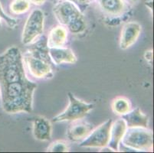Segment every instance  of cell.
I'll return each mask as SVG.
<instances>
[{
	"instance_id": "1",
	"label": "cell",
	"mask_w": 154,
	"mask_h": 153,
	"mask_svg": "<svg viewBox=\"0 0 154 153\" xmlns=\"http://www.w3.org/2000/svg\"><path fill=\"white\" fill-rule=\"evenodd\" d=\"M37 84L27 78L23 56L12 46L0 55V96L4 111L10 114L29 113Z\"/></svg>"
},
{
	"instance_id": "2",
	"label": "cell",
	"mask_w": 154,
	"mask_h": 153,
	"mask_svg": "<svg viewBox=\"0 0 154 153\" xmlns=\"http://www.w3.org/2000/svg\"><path fill=\"white\" fill-rule=\"evenodd\" d=\"M53 13L61 25L71 34H83L87 29L85 15L71 0H58L53 7Z\"/></svg>"
},
{
	"instance_id": "3",
	"label": "cell",
	"mask_w": 154,
	"mask_h": 153,
	"mask_svg": "<svg viewBox=\"0 0 154 153\" xmlns=\"http://www.w3.org/2000/svg\"><path fill=\"white\" fill-rule=\"evenodd\" d=\"M121 143L125 147L138 151H153L152 130L143 127H127Z\"/></svg>"
},
{
	"instance_id": "4",
	"label": "cell",
	"mask_w": 154,
	"mask_h": 153,
	"mask_svg": "<svg viewBox=\"0 0 154 153\" xmlns=\"http://www.w3.org/2000/svg\"><path fill=\"white\" fill-rule=\"evenodd\" d=\"M69 103L66 109L62 113L53 118L54 123L61 122H73L82 120L94 109V104L88 103L75 97L72 93H68Z\"/></svg>"
},
{
	"instance_id": "5",
	"label": "cell",
	"mask_w": 154,
	"mask_h": 153,
	"mask_svg": "<svg viewBox=\"0 0 154 153\" xmlns=\"http://www.w3.org/2000/svg\"><path fill=\"white\" fill-rule=\"evenodd\" d=\"M44 22L45 15L41 9L36 8L31 12L22 31V44L28 45L42 35L44 30Z\"/></svg>"
},
{
	"instance_id": "6",
	"label": "cell",
	"mask_w": 154,
	"mask_h": 153,
	"mask_svg": "<svg viewBox=\"0 0 154 153\" xmlns=\"http://www.w3.org/2000/svg\"><path fill=\"white\" fill-rule=\"evenodd\" d=\"M113 121L107 120L94 129L88 136L80 142L79 145L84 148H103L107 146L110 140V127Z\"/></svg>"
},
{
	"instance_id": "7",
	"label": "cell",
	"mask_w": 154,
	"mask_h": 153,
	"mask_svg": "<svg viewBox=\"0 0 154 153\" xmlns=\"http://www.w3.org/2000/svg\"><path fill=\"white\" fill-rule=\"evenodd\" d=\"M103 15H106V22H122V18L127 12L129 5L125 0H96Z\"/></svg>"
},
{
	"instance_id": "8",
	"label": "cell",
	"mask_w": 154,
	"mask_h": 153,
	"mask_svg": "<svg viewBox=\"0 0 154 153\" xmlns=\"http://www.w3.org/2000/svg\"><path fill=\"white\" fill-rule=\"evenodd\" d=\"M24 64H26L29 74L39 79H50L53 77L51 64L35 57L29 53L25 54L23 57Z\"/></svg>"
},
{
	"instance_id": "9",
	"label": "cell",
	"mask_w": 154,
	"mask_h": 153,
	"mask_svg": "<svg viewBox=\"0 0 154 153\" xmlns=\"http://www.w3.org/2000/svg\"><path fill=\"white\" fill-rule=\"evenodd\" d=\"M141 32V25L137 22H127L123 26L120 37V47L127 50L136 43Z\"/></svg>"
},
{
	"instance_id": "10",
	"label": "cell",
	"mask_w": 154,
	"mask_h": 153,
	"mask_svg": "<svg viewBox=\"0 0 154 153\" xmlns=\"http://www.w3.org/2000/svg\"><path fill=\"white\" fill-rule=\"evenodd\" d=\"M94 130V126L91 123L82 120L73 121L67 130L66 136L69 141L73 142H81L85 139L91 132Z\"/></svg>"
},
{
	"instance_id": "11",
	"label": "cell",
	"mask_w": 154,
	"mask_h": 153,
	"mask_svg": "<svg viewBox=\"0 0 154 153\" xmlns=\"http://www.w3.org/2000/svg\"><path fill=\"white\" fill-rule=\"evenodd\" d=\"M29 50L27 53L35 57L41 59L42 61L51 64V58L49 56V47L48 46L47 37L45 35H41L38 37L35 40L29 44Z\"/></svg>"
},
{
	"instance_id": "12",
	"label": "cell",
	"mask_w": 154,
	"mask_h": 153,
	"mask_svg": "<svg viewBox=\"0 0 154 153\" xmlns=\"http://www.w3.org/2000/svg\"><path fill=\"white\" fill-rule=\"evenodd\" d=\"M52 126L44 116H37L33 120V136L38 141H49L51 139Z\"/></svg>"
},
{
	"instance_id": "13",
	"label": "cell",
	"mask_w": 154,
	"mask_h": 153,
	"mask_svg": "<svg viewBox=\"0 0 154 153\" xmlns=\"http://www.w3.org/2000/svg\"><path fill=\"white\" fill-rule=\"evenodd\" d=\"M127 128L126 122L123 118L118 119L114 123H112L110 127V140L107 146L111 148L114 151H118L120 150V144L121 143V140L124 137Z\"/></svg>"
},
{
	"instance_id": "14",
	"label": "cell",
	"mask_w": 154,
	"mask_h": 153,
	"mask_svg": "<svg viewBox=\"0 0 154 153\" xmlns=\"http://www.w3.org/2000/svg\"><path fill=\"white\" fill-rule=\"evenodd\" d=\"M49 56L52 63L56 65L61 64H75L77 57L71 49L68 47H49Z\"/></svg>"
},
{
	"instance_id": "15",
	"label": "cell",
	"mask_w": 154,
	"mask_h": 153,
	"mask_svg": "<svg viewBox=\"0 0 154 153\" xmlns=\"http://www.w3.org/2000/svg\"><path fill=\"white\" fill-rule=\"evenodd\" d=\"M122 118L125 120L127 127H143L148 128L149 117L144 114L139 107L131 109L127 114L123 115Z\"/></svg>"
},
{
	"instance_id": "16",
	"label": "cell",
	"mask_w": 154,
	"mask_h": 153,
	"mask_svg": "<svg viewBox=\"0 0 154 153\" xmlns=\"http://www.w3.org/2000/svg\"><path fill=\"white\" fill-rule=\"evenodd\" d=\"M68 38V30L63 25H58L50 31L47 37L48 47H64Z\"/></svg>"
},
{
	"instance_id": "17",
	"label": "cell",
	"mask_w": 154,
	"mask_h": 153,
	"mask_svg": "<svg viewBox=\"0 0 154 153\" xmlns=\"http://www.w3.org/2000/svg\"><path fill=\"white\" fill-rule=\"evenodd\" d=\"M111 108L115 114L122 116L132 109L131 101L124 96H118L112 101Z\"/></svg>"
},
{
	"instance_id": "18",
	"label": "cell",
	"mask_w": 154,
	"mask_h": 153,
	"mask_svg": "<svg viewBox=\"0 0 154 153\" xmlns=\"http://www.w3.org/2000/svg\"><path fill=\"white\" fill-rule=\"evenodd\" d=\"M30 6L29 0H13L9 5V10L13 15H22L27 12Z\"/></svg>"
},
{
	"instance_id": "19",
	"label": "cell",
	"mask_w": 154,
	"mask_h": 153,
	"mask_svg": "<svg viewBox=\"0 0 154 153\" xmlns=\"http://www.w3.org/2000/svg\"><path fill=\"white\" fill-rule=\"evenodd\" d=\"M46 151L49 152H67L69 151V146L67 142L64 140H57L51 143V145L48 147Z\"/></svg>"
},
{
	"instance_id": "20",
	"label": "cell",
	"mask_w": 154,
	"mask_h": 153,
	"mask_svg": "<svg viewBox=\"0 0 154 153\" xmlns=\"http://www.w3.org/2000/svg\"><path fill=\"white\" fill-rule=\"evenodd\" d=\"M0 17L5 21V22H6V24L8 25V26L10 27L11 29H14L15 27H16L18 25V23H19L18 20L13 19L12 17L9 16V15H7V14L4 12V9L3 8H2V5H1V2H0Z\"/></svg>"
},
{
	"instance_id": "21",
	"label": "cell",
	"mask_w": 154,
	"mask_h": 153,
	"mask_svg": "<svg viewBox=\"0 0 154 153\" xmlns=\"http://www.w3.org/2000/svg\"><path fill=\"white\" fill-rule=\"evenodd\" d=\"M143 57L146 61V62H148L150 65H152V60H153V50H151V49L146 50Z\"/></svg>"
},
{
	"instance_id": "22",
	"label": "cell",
	"mask_w": 154,
	"mask_h": 153,
	"mask_svg": "<svg viewBox=\"0 0 154 153\" xmlns=\"http://www.w3.org/2000/svg\"><path fill=\"white\" fill-rule=\"evenodd\" d=\"M145 5L150 12V13L152 15V8H153V1L152 0H148L145 2Z\"/></svg>"
},
{
	"instance_id": "23",
	"label": "cell",
	"mask_w": 154,
	"mask_h": 153,
	"mask_svg": "<svg viewBox=\"0 0 154 153\" xmlns=\"http://www.w3.org/2000/svg\"><path fill=\"white\" fill-rule=\"evenodd\" d=\"M30 3L34 4L36 5H43L46 2V0H29Z\"/></svg>"
},
{
	"instance_id": "24",
	"label": "cell",
	"mask_w": 154,
	"mask_h": 153,
	"mask_svg": "<svg viewBox=\"0 0 154 153\" xmlns=\"http://www.w3.org/2000/svg\"><path fill=\"white\" fill-rule=\"evenodd\" d=\"M140 0H125V2L128 4V5L131 6H135L137 4L139 3Z\"/></svg>"
},
{
	"instance_id": "25",
	"label": "cell",
	"mask_w": 154,
	"mask_h": 153,
	"mask_svg": "<svg viewBox=\"0 0 154 153\" xmlns=\"http://www.w3.org/2000/svg\"><path fill=\"white\" fill-rule=\"evenodd\" d=\"M2 27V22H1V17H0V29Z\"/></svg>"
},
{
	"instance_id": "26",
	"label": "cell",
	"mask_w": 154,
	"mask_h": 153,
	"mask_svg": "<svg viewBox=\"0 0 154 153\" xmlns=\"http://www.w3.org/2000/svg\"><path fill=\"white\" fill-rule=\"evenodd\" d=\"M94 1H96V0H94Z\"/></svg>"
}]
</instances>
